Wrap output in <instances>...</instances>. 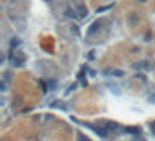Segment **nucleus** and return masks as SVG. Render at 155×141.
Listing matches in <instances>:
<instances>
[{"label": "nucleus", "instance_id": "f257e3e1", "mask_svg": "<svg viewBox=\"0 0 155 141\" xmlns=\"http://www.w3.org/2000/svg\"><path fill=\"white\" fill-rule=\"evenodd\" d=\"M9 60H10V63H12V66L19 68V66H22L23 63H25V55H23L22 52H17V53H15L13 50H10Z\"/></svg>", "mask_w": 155, "mask_h": 141}, {"label": "nucleus", "instance_id": "f03ea898", "mask_svg": "<svg viewBox=\"0 0 155 141\" xmlns=\"http://www.w3.org/2000/svg\"><path fill=\"white\" fill-rule=\"evenodd\" d=\"M80 123V121H78ZM82 126H85V128H88V130H92V131L95 133V134H98L100 138H107L108 136V131L105 130V126L104 128H100V126H95V124H90V123H80Z\"/></svg>", "mask_w": 155, "mask_h": 141}, {"label": "nucleus", "instance_id": "7ed1b4c3", "mask_svg": "<svg viewBox=\"0 0 155 141\" xmlns=\"http://www.w3.org/2000/svg\"><path fill=\"white\" fill-rule=\"evenodd\" d=\"M122 131L128 133V134H134V136H140L142 130H140V128H137V126H125V128H122Z\"/></svg>", "mask_w": 155, "mask_h": 141}, {"label": "nucleus", "instance_id": "20e7f679", "mask_svg": "<svg viewBox=\"0 0 155 141\" xmlns=\"http://www.w3.org/2000/svg\"><path fill=\"white\" fill-rule=\"evenodd\" d=\"M104 126H105V130H107L108 133H112V131L115 133V131H118V130H122V128H120V126H118L115 121H107Z\"/></svg>", "mask_w": 155, "mask_h": 141}, {"label": "nucleus", "instance_id": "39448f33", "mask_svg": "<svg viewBox=\"0 0 155 141\" xmlns=\"http://www.w3.org/2000/svg\"><path fill=\"white\" fill-rule=\"evenodd\" d=\"M87 70H88V66H82V70L78 71V75H77V78L80 80V83L82 85H87Z\"/></svg>", "mask_w": 155, "mask_h": 141}, {"label": "nucleus", "instance_id": "423d86ee", "mask_svg": "<svg viewBox=\"0 0 155 141\" xmlns=\"http://www.w3.org/2000/svg\"><path fill=\"white\" fill-rule=\"evenodd\" d=\"M134 68H137V70H152V66H150V63H148L147 60L135 63V66H134Z\"/></svg>", "mask_w": 155, "mask_h": 141}, {"label": "nucleus", "instance_id": "0eeeda50", "mask_svg": "<svg viewBox=\"0 0 155 141\" xmlns=\"http://www.w3.org/2000/svg\"><path fill=\"white\" fill-rule=\"evenodd\" d=\"M105 75H108V76H117V78H122V76H125V73H124L122 70H107Z\"/></svg>", "mask_w": 155, "mask_h": 141}, {"label": "nucleus", "instance_id": "6e6552de", "mask_svg": "<svg viewBox=\"0 0 155 141\" xmlns=\"http://www.w3.org/2000/svg\"><path fill=\"white\" fill-rule=\"evenodd\" d=\"M100 25H102V22H94V23L90 25V28H88L87 33H88V35H94L97 30H100Z\"/></svg>", "mask_w": 155, "mask_h": 141}, {"label": "nucleus", "instance_id": "1a4fd4ad", "mask_svg": "<svg viewBox=\"0 0 155 141\" xmlns=\"http://www.w3.org/2000/svg\"><path fill=\"white\" fill-rule=\"evenodd\" d=\"M75 10H77L78 17H82V19H84V17H87V13H88V12H87V7H84V5H78Z\"/></svg>", "mask_w": 155, "mask_h": 141}, {"label": "nucleus", "instance_id": "9d476101", "mask_svg": "<svg viewBox=\"0 0 155 141\" xmlns=\"http://www.w3.org/2000/svg\"><path fill=\"white\" fill-rule=\"evenodd\" d=\"M20 42L19 38H12V42H10V50H15V48H19L20 47Z\"/></svg>", "mask_w": 155, "mask_h": 141}, {"label": "nucleus", "instance_id": "9b49d317", "mask_svg": "<svg viewBox=\"0 0 155 141\" xmlns=\"http://www.w3.org/2000/svg\"><path fill=\"white\" fill-rule=\"evenodd\" d=\"M67 17H72V19H77V17H78L77 10H73V9H67Z\"/></svg>", "mask_w": 155, "mask_h": 141}, {"label": "nucleus", "instance_id": "f8f14e48", "mask_svg": "<svg viewBox=\"0 0 155 141\" xmlns=\"http://www.w3.org/2000/svg\"><path fill=\"white\" fill-rule=\"evenodd\" d=\"M72 32H73V35H75V37H78V35H80V30H78L77 25H72Z\"/></svg>", "mask_w": 155, "mask_h": 141}, {"label": "nucleus", "instance_id": "ddd939ff", "mask_svg": "<svg viewBox=\"0 0 155 141\" xmlns=\"http://www.w3.org/2000/svg\"><path fill=\"white\" fill-rule=\"evenodd\" d=\"M112 7L110 5H107V7H100V9H97V13H100V12H105V10H110Z\"/></svg>", "mask_w": 155, "mask_h": 141}, {"label": "nucleus", "instance_id": "4468645a", "mask_svg": "<svg viewBox=\"0 0 155 141\" xmlns=\"http://www.w3.org/2000/svg\"><path fill=\"white\" fill-rule=\"evenodd\" d=\"M78 141H90L87 136H84V134H78Z\"/></svg>", "mask_w": 155, "mask_h": 141}, {"label": "nucleus", "instance_id": "2eb2a0df", "mask_svg": "<svg viewBox=\"0 0 155 141\" xmlns=\"http://www.w3.org/2000/svg\"><path fill=\"white\" fill-rule=\"evenodd\" d=\"M3 90H7V85L5 81H0V91H3Z\"/></svg>", "mask_w": 155, "mask_h": 141}, {"label": "nucleus", "instance_id": "dca6fc26", "mask_svg": "<svg viewBox=\"0 0 155 141\" xmlns=\"http://www.w3.org/2000/svg\"><path fill=\"white\" fill-rule=\"evenodd\" d=\"M150 130H152V134L155 136V123H150Z\"/></svg>", "mask_w": 155, "mask_h": 141}, {"label": "nucleus", "instance_id": "f3484780", "mask_svg": "<svg viewBox=\"0 0 155 141\" xmlns=\"http://www.w3.org/2000/svg\"><path fill=\"white\" fill-rule=\"evenodd\" d=\"M73 90H75V86H70V88H67V93H65V95H70Z\"/></svg>", "mask_w": 155, "mask_h": 141}, {"label": "nucleus", "instance_id": "a211bd4d", "mask_svg": "<svg viewBox=\"0 0 155 141\" xmlns=\"http://www.w3.org/2000/svg\"><path fill=\"white\" fill-rule=\"evenodd\" d=\"M137 78H138V80H142V81H147V78L144 75H137Z\"/></svg>", "mask_w": 155, "mask_h": 141}, {"label": "nucleus", "instance_id": "6ab92c4d", "mask_svg": "<svg viewBox=\"0 0 155 141\" xmlns=\"http://www.w3.org/2000/svg\"><path fill=\"white\" fill-rule=\"evenodd\" d=\"M88 75L92 76V78H95V76H97V71H94V70H92V71H90V73H88Z\"/></svg>", "mask_w": 155, "mask_h": 141}, {"label": "nucleus", "instance_id": "aec40b11", "mask_svg": "<svg viewBox=\"0 0 155 141\" xmlns=\"http://www.w3.org/2000/svg\"><path fill=\"white\" fill-rule=\"evenodd\" d=\"M148 101H150V103H155V95H152V96L148 98Z\"/></svg>", "mask_w": 155, "mask_h": 141}, {"label": "nucleus", "instance_id": "412c9836", "mask_svg": "<svg viewBox=\"0 0 155 141\" xmlns=\"http://www.w3.org/2000/svg\"><path fill=\"white\" fill-rule=\"evenodd\" d=\"M134 141H145V140H144L142 136H138V138H135V140H134Z\"/></svg>", "mask_w": 155, "mask_h": 141}, {"label": "nucleus", "instance_id": "4be33fe9", "mask_svg": "<svg viewBox=\"0 0 155 141\" xmlns=\"http://www.w3.org/2000/svg\"><path fill=\"white\" fill-rule=\"evenodd\" d=\"M140 2H147V0H140Z\"/></svg>", "mask_w": 155, "mask_h": 141}]
</instances>
